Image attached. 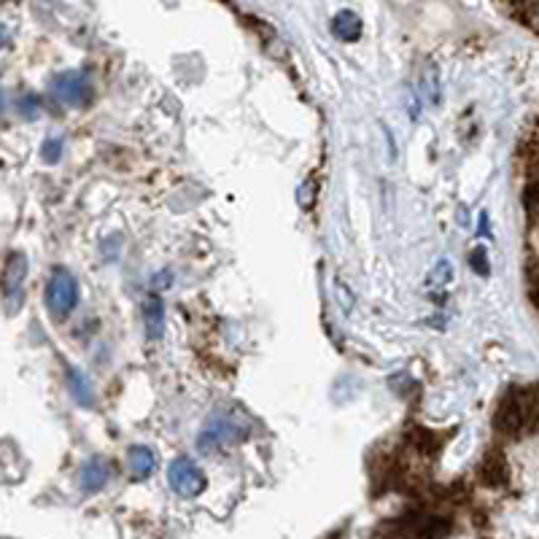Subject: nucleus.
Wrapping results in <instances>:
<instances>
[{
  "instance_id": "6",
  "label": "nucleus",
  "mask_w": 539,
  "mask_h": 539,
  "mask_svg": "<svg viewBox=\"0 0 539 539\" xmlns=\"http://www.w3.org/2000/svg\"><path fill=\"white\" fill-rule=\"evenodd\" d=\"M111 480V469H108L106 461L89 459L79 472V483L84 494H98L106 488V483Z\"/></svg>"
},
{
  "instance_id": "2",
  "label": "nucleus",
  "mask_w": 539,
  "mask_h": 539,
  "mask_svg": "<svg viewBox=\"0 0 539 539\" xmlns=\"http://www.w3.org/2000/svg\"><path fill=\"white\" fill-rule=\"evenodd\" d=\"M76 305H79V283L68 270L57 267L46 283V308L52 313V319H65L71 316Z\"/></svg>"
},
{
  "instance_id": "13",
  "label": "nucleus",
  "mask_w": 539,
  "mask_h": 539,
  "mask_svg": "<svg viewBox=\"0 0 539 539\" xmlns=\"http://www.w3.org/2000/svg\"><path fill=\"white\" fill-rule=\"evenodd\" d=\"M19 114L25 116V119H36L41 114V100L36 98V92H25L22 98H19Z\"/></svg>"
},
{
  "instance_id": "17",
  "label": "nucleus",
  "mask_w": 539,
  "mask_h": 539,
  "mask_svg": "<svg viewBox=\"0 0 539 539\" xmlns=\"http://www.w3.org/2000/svg\"><path fill=\"white\" fill-rule=\"evenodd\" d=\"M469 267H472L478 275L491 273V267H488V259H486V248H475V251L469 254Z\"/></svg>"
},
{
  "instance_id": "9",
  "label": "nucleus",
  "mask_w": 539,
  "mask_h": 539,
  "mask_svg": "<svg viewBox=\"0 0 539 539\" xmlns=\"http://www.w3.org/2000/svg\"><path fill=\"white\" fill-rule=\"evenodd\" d=\"M65 375H68V389H71V397L79 402V407H95V389H92V383L87 380L84 372H79L76 367H65Z\"/></svg>"
},
{
  "instance_id": "7",
  "label": "nucleus",
  "mask_w": 539,
  "mask_h": 539,
  "mask_svg": "<svg viewBox=\"0 0 539 539\" xmlns=\"http://www.w3.org/2000/svg\"><path fill=\"white\" fill-rule=\"evenodd\" d=\"M143 324H146L149 340H160L165 335V305L157 294H151L149 300L143 302Z\"/></svg>"
},
{
  "instance_id": "21",
  "label": "nucleus",
  "mask_w": 539,
  "mask_h": 539,
  "mask_svg": "<svg viewBox=\"0 0 539 539\" xmlns=\"http://www.w3.org/2000/svg\"><path fill=\"white\" fill-rule=\"evenodd\" d=\"M0 114H3V92H0Z\"/></svg>"
},
{
  "instance_id": "14",
  "label": "nucleus",
  "mask_w": 539,
  "mask_h": 539,
  "mask_svg": "<svg viewBox=\"0 0 539 539\" xmlns=\"http://www.w3.org/2000/svg\"><path fill=\"white\" fill-rule=\"evenodd\" d=\"M515 14L526 22V25L534 30V33H539V3H531V6H518L515 9Z\"/></svg>"
},
{
  "instance_id": "19",
  "label": "nucleus",
  "mask_w": 539,
  "mask_h": 539,
  "mask_svg": "<svg viewBox=\"0 0 539 539\" xmlns=\"http://www.w3.org/2000/svg\"><path fill=\"white\" fill-rule=\"evenodd\" d=\"M335 289H337V292H340V294H343V308H345V310H351V302H354V297H351V294H348V289H345V286H343V283H340V281L335 283Z\"/></svg>"
},
{
  "instance_id": "10",
  "label": "nucleus",
  "mask_w": 539,
  "mask_h": 539,
  "mask_svg": "<svg viewBox=\"0 0 539 539\" xmlns=\"http://www.w3.org/2000/svg\"><path fill=\"white\" fill-rule=\"evenodd\" d=\"M332 33H335L340 41H345V44L359 41V36H362V19H359V14H354V11H340L335 22H332Z\"/></svg>"
},
{
  "instance_id": "15",
  "label": "nucleus",
  "mask_w": 539,
  "mask_h": 539,
  "mask_svg": "<svg viewBox=\"0 0 539 539\" xmlns=\"http://www.w3.org/2000/svg\"><path fill=\"white\" fill-rule=\"evenodd\" d=\"M451 278H453L451 262H445V259H442L440 265L432 270V275H429V283H432V286H445V283L451 281Z\"/></svg>"
},
{
  "instance_id": "12",
  "label": "nucleus",
  "mask_w": 539,
  "mask_h": 539,
  "mask_svg": "<svg viewBox=\"0 0 539 539\" xmlns=\"http://www.w3.org/2000/svg\"><path fill=\"white\" fill-rule=\"evenodd\" d=\"M483 480L488 486H504L510 480V469H507V461L499 451H491L483 461Z\"/></svg>"
},
{
  "instance_id": "8",
  "label": "nucleus",
  "mask_w": 539,
  "mask_h": 539,
  "mask_svg": "<svg viewBox=\"0 0 539 539\" xmlns=\"http://www.w3.org/2000/svg\"><path fill=\"white\" fill-rule=\"evenodd\" d=\"M127 467H130V475L135 480L149 478V475H154V469H157V456L146 445H135L127 453Z\"/></svg>"
},
{
  "instance_id": "3",
  "label": "nucleus",
  "mask_w": 539,
  "mask_h": 539,
  "mask_svg": "<svg viewBox=\"0 0 539 539\" xmlns=\"http://www.w3.org/2000/svg\"><path fill=\"white\" fill-rule=\"evenodd\" d=\"M52 95L62 106H87L92 100V81L84 71H62L52 79Z\"/></svg>"
},
{
  "instance_id": "11",
  "label": "nucleus",
  "mask_w": 539,
  "mask_h": 539,
  "mask_svg": "<svg viewBox=\"0 0 539 539\" xmlns=\"http://www.w3.org/2000/svg\"><path fill=\"white\" fill-rule=\"evenodd\" d=\"M421 95L429 106H440L442 98V79H440V68L434 62H426L424 71H421Z\"/></svg>"
},
{
  "instance_id": "4",
  "label": "nucleus",
  "mask_w": 539,
  "mask_h": 539,
  "mask_svg": "<svg viewBox=\"0 0 539 539\" xmlns=\"http://www.w3.org/2000/svg\"><path fill=\"white\" fill-rule=\"evenodd\" d=\"M170 488L176 491L178 496H186V499H195L205 491V472L197 467L195 461L186 459V456H178L168 469Z\"/></svg>"
},
{
  "instance_id": "16",
  "label": "nucleus",
  "mask_w": 539,
  "mask_h": 539,
  "mask_svg": "<svg viewBox=\"0 0 539 539\" xmlns=\"http://www.w3.org/2000/svg\"><path fill=\"white\" fill-rule=\"evenodd\" d=\"M41 157H44V162H49V165H54V162L62 157V141L60 138H49V141L41 146Z\"/></svg>"
},
{
  "instance_id": "20",
  "label": "nucleus",
  "mask_w": 539,
  "mask_h": 539,
  "mask_svg": "<svg viewBox=\"0 0 539 539\" xmlns=\"http://www.w3.org/2000/svg\"><path fill=\"white\" fill-rule=\"evenodd\" d=\"M9 44V27L0 22V49Z\"/></svg>"
},
{
  "instance_id": "18",
  "label": "nucleus",
  "mask_w": 539,
  "mask_h": 539,
  "mask_svg": "<svg viewBox=\"0 0 539 539\" xmlns=\"http://www.w3.org/2000/svg\"><path fill=\"white\" fill-rule=\"evenodd\" d=\"M313 192H316V181H305V184L300 186V192H297V203L308 211V208H313Z\"/></svg>"
},
{
  "instance_id": "1",
  "label": "nucleus",
  "mask_w": 539,
  "mask_h": 539,
  "mask_svg": "<svg viewBox=\"0 0 539 539\" xmlns=\"http://www.w3.org/2000/svg\"><path fill=\"white\" fill-rule=\"evenodd\" d=\"M248 434V424H243L235 413H216V416L205 424L203 434H200V451L216 453L227 445H235Z\"/></svg>"
},
{
  "instance_id": "5",
  "label": "nucleus",
  "mask_w": 539,
  "mask_h": 539,
  "mask_svg": "<svg viewBox=\"0 0 539 539\" xmlns=\"http://www.w3.org/2000/svg\"><path fill=\"white\" fill-rule=\"evenodd\" d=\"M27 278V257L25 254H11L9 262H6V270H3V294L6 300L17 308L19 300H22V286H25Z\"/></svg>"
}]
</instances>
